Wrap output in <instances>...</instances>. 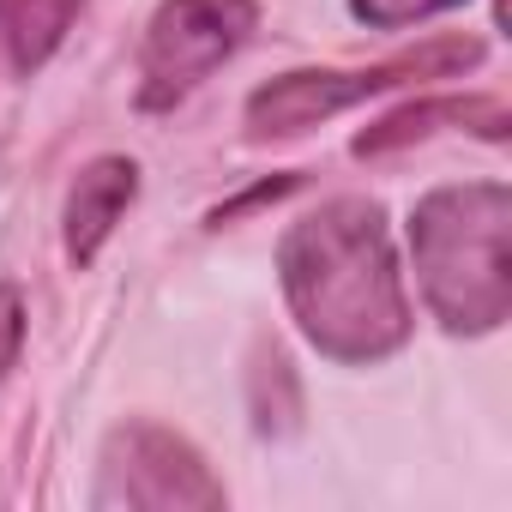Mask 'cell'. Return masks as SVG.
Returning <instances> with one entry per match:
<instances>
[{"instance_id":"cell-2","label":"cell","mask_w":512,"mask_h":512,"mask_svg":"<svg viewBox=\"0 0 512 512\" xmlns=\"http://www.w3.org/2000/svg\"><path fill=\"white\" fill-rule=\"evenodd\" d=\"M410 260L428 314L482 338L512 314V187L506 181H452L416 199Z\"/></svg>"},{"instance_id":"cell-6","label":"cell","mask_w":512,"mask_h":512,"mask_svg":"<svg viewBox=\"0 0 512 512\" xmlns=\"http://www.w3.org/2000/svg\"><path fill=\"white\" fill-rule=\"evenodd\" d=\"M133 199H139V169L127 157H97V163L79 169V181L67 193V253H73V266L97 260Z\"/></svg>"},{"instance_id":"cell-11","label":"cell","mask_w":512,"mask_h":512,"mask_svg":"<svg viewBox=\"0 0 512 512\" xmlns=\"http://www.w3.org/2000/svg\"><path fill=\"white\" fill-rule=\"evenodd\" d=\"M296 187V175H278V181H260L253 193H241V199H229V205H217L211 211V229H223V223H235L241 211H253V205H266V199H278V193H290Z\"/></svg>"},{"instance_id":"cell-4","label":"cell","mask_w":512,"mask_h":512,"mask_svg":"<svg viewBox=\"0 0 512 512\" xmlns=\"http://www.w3.org/2000/svg\"><path fill=\"white\" fill-rule=\"evenodd\" d=\"M260 25V0H163L139 49V109L193 97Z\"/></svg>"},{"instance_id":"cell-5","label":"cell","mask_w":512,"mask_h":512,"mask_svg":"<svg viewBox=\"0 0 512 512\" xmlns=\"http://www.w3.org/2000/svg\"><path fill=\"white\" fill-rule=\"evenodd\" d=\"M97 506H127V512H217L223 506V482L205 470V458L157 428V422H127L109 434L103 446V482H97Z\"/></svg>"},{"instance_id":"cell-8","label":"cell","mask_w":512,"mask_h":512,"mask_svg":"<svg viewBox=\"0 0 512 512\" xmlns=\"http://www.w3.org/2000/svg\"><path fill=\"white\" fill-rule=\"evenodd\" d=\"M85 0H0V55L19 79H31L73 31Z\"/></svg>"},{"instance_id":"cell-3","label":"cell","mask_w":512,"mask_h":512,"mask_svg":"<svg viewBox=\"0 0 512 512\" xmlns=\"http://www.w3.org/2000/svg\"><path fill=\"white\" fill-rule=\"evenodd\" d=\"M476 61H482L476 37H434V43H422V49H410L398 61L356 67V73H320V67L284 73V79H272V85H260V91L247 97V133L253 139H290V133H308V127H320V121H332V115H344V109L392 91V85L452 79V73H464Z\"/></svg>"},{"instance_id":"cell-9","label":"cell","mask_w":512,"mask_h":512,"mask_svg":"<svg viewBox=\"0 0 512 512\" xmlns=\"http://www.w3.org/2000/svg\"><path fill=\"white\" fill-rule=\"evenodd\" d=\"M464 0H350V13L368 25V31H404V25H422L434 13H452Z\"/></svg>"},{"instance_id":"cell-1","label":"cell","mask_w":512,"mask_h":512,"mask_svg":"<svg viewBox=\"0 0 512 512\" xmlns=\"http://www.w3.org/2000/svg\"><path fill=\"white\" fill-rule=\"evenodd\" d=\"M278 278L302 338L350 368L410 344V296L374 199H326L278 241Z\"/></svg>"},{"instance_id":"cell-7","label":"cell","mask_w":512,"mask_h":512,"mask_svg":"<svg viewBox=\"0 0 512 512\" xmlns=\"http://www.w3.org/2000/svg\"><path fill=\"white\" fill-rule=\"evenodd\" d=\"M446 121H452V127H476L482 139H506V109H500L494 97H440V103H410V109H398V115L362 127V133H356V157H386V151H398V145H410V139L440 133Z\"/></svg>"},{"instance_id":"cell-10","label":"cell","mask_w":512,"mask_h":512,"mask_svg":"<svg viewBox=\"0 0 512 512\" xmlns=\"http://www.w3.org/2000/svg\"><path fill=\"white\" fill-rule=\"evenodd\" d=\"M19 350H25V296L19 284H0V380L19 362Z\"/></svg>"}]
</instances>
